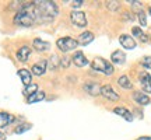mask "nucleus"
Here are the masks:
<instances>
[{"mask_svg":"<svg viewBox=\"0 0 151 140\" xmlns=\"http://www.w3.org/2000/svg\"><path fill=\"white\" fill-rule=\"evenodd\" d=\"M35 16L37 20L42 21H50L59 14V7L55 1L50 0H43V1H35Z\"/></svg>","mask_w":151,"mask_h":140,"instance_id":"nucleus-1","label":"nucleus"},{"mask_svg":"<svg viewBox=\"0 0 151 140\" xmlns=\"http://www.w3.org/2000/svg\"><path fill=\"white\" fill-rule=\"evenodd\" d=\"M34 9H35V6L32 9H24V10L17 11V14L14 16V20H13L14 24L20 25V27H25V28L34 25L35 21H37V16H35Z\"/></svg>","mask_w":151,"mask_h":140,"instance_id":"nucleus-2","label":"nucleus"},{"mask_svg":"<svg viewBox=\"0 0 151 140\" xmlns=\"http://www.w3.org/2000/svg\"><path fill=\"white\" fill-rule=\"evenodd\" d=\"M91 67H92V70L101 71V73H104L105 76H111V74H113V71H115L112 63H109L108 60H105L104 58H95V59L91 62Z\"/></svg>","mask_w":151,"mask_h":140,"instance_id":"nucleus-3","label":"nucleus"},{"mask_svg":"<svg viewBox=\"0 0 151 140\" xmlns=\"http://www.w3.org/2000/svg\"><path fill=\"white\" fill-rule=\"evenodd\" d=\"M56 46L62 51V52H70L73 49H76L78 46V42L73 39L70 37H63V38H59L58 41H56Z\"/></svg>","mask_w":151,"mask_h":140,"instance_id":"nucleus-4","label":"nucleus"},{"mask_svg":"<svg viewBox=\"0 0 151 140\" xmlns=\"http://www.w3.org/2000/svg\"><path fill=\"white\" fill-rule=\"evenodd\" d=\"M70 21L71 24L77 28H86L87 27V17L83 11H78V10H73L70 13Z\"/></svg>","mask_w":151,"mask_h":140,"instance_id":"nucleus-5","label":"nucleus"},{"mask_svg":"<svg viewBox=\"0 0 151 140\" xmlns=\"http://www.w3.org/2000/svg\"><path fill=\"white\" fill-rule=\"evenodd\" d=\"M83 88H84V91H86L87 94H90L92 97H97V95H101V88H102V87L99 86L98 83H95V81H88V83L84 84Z\"/></svg>","mask_w":151,"mask_h":140,"instance_id":"nucleus-6","label":"nucleus"},{"mask_svg":"<svg viewBox=\"0 0 151 140\" xmlns=\"http://www.w3.org/2000/svg\"><path fill=\"white\" fill-rule=\"evenodd\" d=\"M101 95H104V97L106 98V100H109V101H118L119 100V94L115 91L112 88V86H109V84L102 86V88H101Z\"/></svg>","mask_w":151,"mask_h":140,"instance_id":"nucleus-7","label":"nucleus"},{"mask_svg":"<svg viewBox=\"0 0 151 140\" xmlns=\"http://www.w3.org/2000/svg\"><path fill=\"white\" fill-rule=\"evenodd\" d=\"M139 80H140V84L143 87L144 92H151V76L150 73L147 71H141L139 74Z\"/></svg>","mask_w":151,"mask_h":140,"instance_id":"nucleus-8","label":"nucleus"},{"mask_svg":"<svg viewBox=\"0 0 151 140\" xmlns=\"http://www.w3.org/2000/svg\"><path fill=\"white\" fill-rule=\"evenodd\" d=\"M119 42H120V45H122L124 49H129V51H132V49L136 48L134 38L132 37V35H127V34L120 35V38H119Z\"/></svg>","mask_w":151,"mask_h":140,"instance_id":"nucleus-9","label":"nucleus"},{"mask_svg":"<svg viewBox=\"0 0 151 140\" xmlns=\"http://www.w3.org/2000/svg\"><path fill=\"white\" fill-rule=\"evenodd\" d=\"M46 67H48V60H41V62H38L35 65L31 67V73L34 76H42L45 74V71H46Z\"/></svg>","mask_w":151,"mask_h":140,"instance_id":"nucleus-10","label":"nucleus"},{"mask_svg":"<svg viewBox=\"0 0 151 140\" xmlns=\"http://www.w3.org/2000/svg\"><path fill=\"white\" fill-rule=\"evenodd\" d=\"M71 60H73V63H74L77 67H84V66L88 65V60H87V58L84 56V53H83L81 51L74 52V55H73Z\"/></svg>","mask_w":151,"mask_h":140,"instance_id":"nucleus-11","label":"nucleus"},{"mask_svg":"<svg viewBox=\"0 0 151 140\" xmlns=\"http://www.w3.org/2000/svg\"><path fill=\"white\" fill-rule=\"evenodd\" d=\"M29 55H31V48L25 45V46H21L17 51V59L20 62H22V63H25L28 60V58H29Z\"/></svg>","mask_w":151,"mask_h":140,"instance_id":"nucleus-12","label":"nucleus"},{"mask_svg":"<svg viewBox=\"0 0 151 140\" xmlns=\"http://www.w3.org/2000/svg\"><path fill=\"white\" fill-rule=\"evenodd\" d=\"M111 60H112V63L115 65H123L124 62H126V55H124L123 51H115L112 55H111Z\"/></svg>","mask_w":151,"mask_h":140,"instance_id":"nucleus-13","label":"nucleus"},{"mask_svg":"<svg viewBox=\"0 0 151 140\" xmlns=\"http://www.w3.org/2000/svg\"><path fill=\"white\" fill-rule=\"evenodd\" d=\"M94 41V34L90 32V31H84L83 34H80V37L77 39L78 45H83V46H87L88 43H91Z\"/></svg>","mask_w":151,"mask_h":140,"instance_id":"nucleus-14","label":"nucleus"},{"mask_svg":"<svg viewBox=\"0 0 151 140\" xmlns=\"http://www.w3.org/2000/svg\"><path fill=\"white\" fill-rule=\"evenodd\" d=\"M113 112L116 113V115H119V116H122L123 119H126L127 122H132V121H133V115H132V112H130L129 109H126L124 107H116L115 109H113Z\"/></svg>","mask_w":151,"mask_h":140,"instance_id":"nucleus-15","label":"nucleus"},{"mask_svg":"<svg viewBox=\"0 0 151 140\" xmlns=\"http://www.w3.org/2000/svg\"><path fill=\"white\" fill-rule=\"evenodd\" d=\"M18 76H20V79H21L22 84L24 86H29L31 84V80H32V73L27 69H20L18 70Z\"/></svg>","mask_w":151,"mask_h":140,"instance_id":"nucleus-16","label":"nucleus"},{"mask_svg":"<svg viewBox=\"0 0 151 140\" xmlns=\"http://www.w3.org/2000/svg\"><path fill=\"white\" fill-rule=\"evenodd\" d=\"M133 98H134L136 102H139L140 105H147V104H150V97L147 95L146 92L134 91L133 92Z\"/></svg>","mask_w":151,"mask_h":140,"instance_id":"nucleus-17","label":"nucleus"},{"mask_svg":"<svg viewBox=\"0 0 151 140\" xmlns=\"http://www.w3.org/2000/svg\"><path fill=\"white\" fill-rule=\"evenodd\" d=\"M32 46L34 49H37L38 52H45V51H49L50 48V43L46 42V41H42V39H34L32 42Z\"/></svg>","mask_w":151,"mask_h":140,"instance_id":"nucleus-18","label":"nucleus"},{"mask_svg":"<svg viewBox=\"0 0 151 140\" xmlns=\"http://www.w3.org/2000/svg\"><path fill=\"white\" fill-rule=\"evenodd\" d=\"M14 121V116L7 112H0V129H3L6 126H9Z\"/></svg>","mask_w":151,"mask_h":140,"instance_id":"nucleus-19","label":"nucleus"},{"mask_svg":"<svg viewBox=\"0 0 151 140\" xmlns=\"http://www.w3.org/2000/svg\"><path fill=\"white\" fill-rule=\"evenodd\" d=\"M45 97H46V95H45V91H39V90H38L35 94H32L31 97L27 98V102H28V104L41 102V101H43V100H45Z\"/></svg>","mask_w":151,"mask_h":140,"instance_id":"nucleus-20","label":"nucleus"},{"mask_svg":"<svg viewBox=\"0 0 151 140\" xmlns=\"http://www.w3.org/2000/svg\"><path fill=\"white\" fill-rule=\"evenodd\" d=\"M118 84L124 90H132L133 88V83L130 81V79L127 76H120L118 79Z\"/></svg>","mask_w":151,"mask_h":140,"instance_id":"nucleus-21","label":"nucleus"},{"mask_svg":"<svg viewBox=\"0 0 151 140\" xmlns=\"http://www.w3.org/2000/svg\"><path fill=\"white\" fill-rule=\"evenodd\" d=\"M60 66V59L58 58V55H52L48 60V67L50 70H56Z\"/></svg>","mask_w":151,"mask_h":140,"instance_id":"nucleus-22","label":"nucleus"},{"mask_svg":"<svg viewBox=\"0 0 151 140\" xmlns=\"http://www.w3.org/2000/svg\"><path fill=\"white\" fill-rule=\"evenodd\" d=\"M132 32H133V35H134L136 38H139L141 42H147V41H148V37H147L146 34L141 31V28H140V27H133Z\"/></svg>","mask_w":151,"mask_h":140,"instance_id":"nucleus-23","label":"nucleus"},{"mask_svg":"<svg viewBox=\"0 0 151 140\" xmlns=\"http://www.w3.org/2000/svg\"><path fill=\"white\" fill-rule=\"evenodd\" d=\"M38 91V86L35 84V83H31L29 86H25L24 87V95H27V97H31L32 94H35V92Z\"/></svg>","mask_w":151,"mask_h":140,"instance_id":"nucleus-24","label":"nucleus"},{"mask_svg":"<svg viewBox=\"0 0 151 140\" xmlns=\"http://www.w3.org/2000/svg\"><path fill=\"white\" fill-rule=\"evenodd\" d=\"M31 129V125L29 123H22L20 125V126H17V129L14 130V133H17V135H21V133H24V132H27V130Z\"/></svg>","mask_w":151,"mask_h":140,"instance_id":"nucleus-25","label":"nucleus"},{"mask_svg":"<svg viewBox=\"0 0 151 140\" xmlns=\"http://www.w3.org/2000/svg\"><path fill=\"white\" fill-rule=\"evenodd\" d=\"M106 7L111 11H118L120 9V3L119 1H106Z\"/></svg>","mask_w":151,"mask_h":140,"instance_id":"nucleus-26","label":"nucleus"},{"mask_svg":"<svg viewBox=\"0 0 151 140\" xmlns=\"http://www.w3.org/2000/svg\"><path fill=\"white\" fill-rule=\"evenodd\" d=\"M137 14H139V21H140L141 27H146V25H147V16H146V13L141 10V11H139Z\"/></svg>","mask_w":151,"mask_h":140,"instance_id":"nucleus-27","label":"nucleus"},{"mask_svg":"<svg viewBox=\"0 0 151 140\" xmlns=\"http://www.w3.org/2000/svg\"><path fill=\"white\" fill-rule=\"evenodd\" d=\"M141 65L144 66L146 69H151V56H146V58H143Z\"/></svg>","mask_w":151,"mask_h":140,"instance_id":"nucleus-28","label":"nucleus"},{"mask_svg":"<svg viewBox=\"0 0 151 140\" xmlns=\"http://www.w3.org/2000/svg\"><path fill=\"white\" fill-rule=\"evenodd\" d=\"M69 65H70V59H69L67 56L60 59V66H62V67H69Z\"/></svg>","mask_w":151,"mask_h":140,"instance_id":"nucleus-29","label":"nucleus"},{"mask_svg":"<svg viewBox=\"0 0 151 140\" xmlns=\"http://www.w3.org/2000/svg\"><path fill=\"white\" fill-rule=\"evenodd\" d=\"M123 18L124 20H129V21H133V20H134V16L130 14V13H123Z\"/></svg>","mask_w":151,"mask_h":140,"instance_id":"nucleus-30","label":"nucleus"},{"mask_svg":"<svg viewBox=\"0 0 151 140\" xmlns=\"http://www.w3.org/2000/svg\"><path fill=\"white\" fill-rule=\"evenodd\" d=\"M83 3H84L83 0H77V1H73V4H71V6H73V7L76 9V7H80V6L83 4Z\"/></svg>","mask_w":151,"mask_h":140,"instance_id":"nucleus-31","label":"nucleus"},{"mask_svg":"<svg viewBox=\"0 0 151 140\" xmlns=\"http://www.w3.org/2000/svg\"><path fill=\"white\" fill-rule=\"evenodd\" d=\"M137 140H151L150 136H141V137H139Z\"/></svg>","mask_w":151,"mask_h":140,"instance_id":"nucleus-32","label":"nucleus"},{"mask_svg":"<svg viewBox=\"0 0 151 140\" xmlns=\"http://www.w3.org/2000/svg\"><path fill=\"white\" fill-rule=\"evenodd\" d=\"M6 139H7V136H6L3 132H0V140H6Z\"/></svg>","mask_w":151,"mask_h":140,"instance_id":"nucleus-33","label":"nucleus"},{"mask_svg":"<svg viewBox=\"0 0 151 140\" xmlns=\"http://www.w3.org/2000/svg\"><path fill=\"white\" fill-rule=\"evenodd\" d=\"M148 11H150V14H151V7H150V10H148Z\"/></svg>","mask_w":151,"mask_h":140,"instance_id":"nucleus-34","label":"nucleus"}]
</instances>
